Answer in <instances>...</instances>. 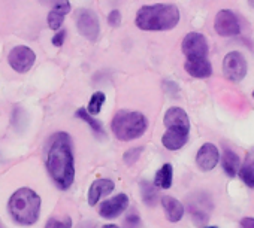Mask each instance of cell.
Returning a JSON list of instances; mask_svg holds the SVG:
<instances>
[{
  "mask_svg": "<svg viewBox=\"0 0 254 228\" xmlns=\"http://www.w3.org/2000/svg\"><path fill=\"white\" fill-rule=\"evenodd\" d=\"M47 170L57 188L64 191L72 186L75 179V163L72 142L67 133H56L51 137L47 155Z\"/></svg>",
  "mask_w": 254,
  "mask_h": 228,
  "instance_id": "1",
  "label": "cell"
},
{
  "mask_svg": "<svg viewBox=\"0 0 254 228\" xmlns=\"http://www.w3.org/2000/svg\"><path fill=\"white\" fill-rule=\"evenodd\" d=\"M180 9L171 3H156L142 6L136 12V27L144 32L172 30L180 23Z\"/></svg>",
  "mask_w": 254,
  "mask_h": 228,
  "instance_id": "2",
  "label": "cell"
},
{
  "mask_svg": "<svg viewBox=\"0 0 254 228\" xmlns=\"http://www.w3.org/2000/svg\"><path fill=\"white\" fill-rule=\"evenodd\" d=\"M8 210L17 224L26 227L33 225L41 215V197L30 188H20L11 195Z\"/></svg>",
  "mask_w": 254,
  "mask_h": 228,
  "instance_id": "3",
  "label": "cell"
},
{
  "mask_svg": "<svg viewBox=\"0 0 254 228\" xmlns=\"http://www.w3.org/2000/svg\"><path fill=\"white\" fill-rule=\"evenodd\" d=\"M148 129V120L138 110H120L112 121L111 130L114 136L121 142H130L139 139Z\"/></svg>",
  "mask_w": 254,
  "mask_h": 228,
  "instance_id": "4",
  "label": "cell"
},
{
  "mask_svg": "<svg viewBox=\"0 0 254 228\" xmlns=\"http://www.w3.org/2000/svg\"><path fill=\"white\" fill-rule=\"evenodd\" d=\"M76 29L90 42H96L100 33L97 15L91 9H79L76 12Z\"/></svg>",
  "mask_w": 254,
  "mask_h": 228,
  "instance_id": "5",
  "label": "cell"
},
{
  "mask_svg": "<svg viewBox=\"0 0 254 228\" xmlns=\"http://www.w3.org/2000/svg\"><path fill=\"white\" fill-rule=\"evenodd\" d=\"M36 61V54L32 48L26 45L14 46L8 55L9 66L18 73H27Z\"/></svg>",
  "mask_w": 254,
  "mask_h": 228,
  "instance_id": "6",
  "label": "cell"
},
{
  "mask_svg": "<svg viewBox=\"0 0 254 228\" xmlns=\"http://www.w3.org/2000/svg\"><path fill=\"white\" fill-rule=\"evenodd\" d=\"M224 76L233 82H239L247 75V60L241 52H229L223 60Z\"/></svg>",
  "mask_w": 254,
  "mask_h": 228,
  "instance_id": "7",
  "label": "cell"
},
{
  "mask_svg": "<svg viewBox=\"0 0 254 228\" xmlns=\"http://www.w3.org/2000/svg\"><path fill=\"white\" fill-rule=\"evenodd\" d=\"M183 52L187 58H202L208 55L206 38L200 33L191 32L183 39Z\"/></svg>",
  "mask_w": 254,
  "mask_h": 228,
  "instance_id": "8",
  "label": "cell"
},
{
  "mask_svg": "<svg viewBox=\"0 0 254 228\" xmlns=\"http://www.w3.org/2000/svg\"><path fill=\"white\" fill-rule=\"evenodd\" d=\"M214 29L220 36H224V38L236 36L241 32V26H239L236 15L229 9H223L217 14L215 21H214Z\"/></svg>",
  "mask_w": 254,
  "mask_h": 228,
  "instance_id": "9",
  "label": "cell"
},
{
  "mask_svg": "<svg viewBox=\"0 0 254 228\" xmlns=\"http://www.w3.org/2000/svg\"><path fill=\"white\" fill-rule=\"evenodd\" d=\"M127 207H129V197L126 194H117L108 200H105L99 207V215L106 219L118 218Z\"/></svg>",
  "mask_w": 254,
  "mask_h": 228,
  "instance_id": "10",
  "label": "cell"
},
{
  "mask_svg": "<svg viewBox=\"0 0 254 228\" xmlns=\"http://www.w3.org/2000/svg\"><path fill=\"white\" fill-rule=\"evenodd\" d=\"M218 160H220L218 149L212 143H203L196 154V164L203 172L212 170L218 164Z\"/></svg>",
  "mask_w": 254,
  "mask_h": 228,
  "instance_id": "11",
  "label": "cell"
},
{
  "mask_svg": "<svg viewBox=\"0 0 254 228\" xmlns=\"http://www.w3.org/2000/svg\"><path fill=\"white\" fill-rule=\"evenodd\" d=\"M163 123L166 129H183V130L190 132V120L187 117L186 110L181 107H177V106L169 107L165 113Z\"/></svg>",
  "mask_w": 254,
  "mask_h": 228,
  "instance_id": "12",
  "label": "cell"
},
{
  "mask_svg": "<svg viewBox=\"0 0 254 228\" xmlns=\"http://www.w3.org/2000/svg\"><path fill=\"white\" fill-rule=\"evenodd\" d=\"M189 133H190L189 130H183V129H168L162 137V143L169 151H178L187 143Z\"/></svg>",
  "mask_w": 254,
  "mask_h": 228,
  "instance_id": "13",
  "label": "cell"
},
{
  "mask_svg": "<svg viewBox=\"0 0 254 228\" xmlns=\"http://www.w3.org/2000/svg\"><path fill=\"white\" fill-rule=\"evenodd\" d=\"M115 188V183L111 181V179H97L94 181L90 188H88V204L90 206H96L97 201L103 197V195H109Z\"/></svg>",
  "mask_w": 254,
  "mask_h": 228,
  "instance_id": "14",
  "label": "cell"
},
{
  "mask_svg": "<svg viewBox=\"0 0 254 228\" xmlns=\"http://www.w3.org/2000/svg\"><path fill=\"white\" fill-rule=\"evenodd\" d=\"M186 72L197 79H205L208 76H211L212 73V66L211 63L206 60V57L202 58H187L186 64H184Z\"/></svg>",
  "mask_w": 254,
  "mask_h": 228,
  "instance_id": "15",
  "label": "cell"
},
{
  "mask_svg": "<svg viewBox=\"0 0 254 228\" xmlns=\"http://www.w3.org/2000/svg\"><path fill=\"white\" fill-rule=\"evenodd\" d=\"M162 207L165 210L166 218L171 222H178L184 216V206L181 204L180 200L171 197V195H163L162 197Z\"/></svg>",
  "mask_w": 254,
  "mask_h": 228,
  "instance_id": "16",
  "label": "cell"
},
{
  "mask_svg": "<svg viewBox=\"0 0 254 228\" xmlns=\"http://www.w3.org/2000/svg\"><path fill=\"white\" fill-rule=\"evenodd\" d=\"M172 179H174V169H172V164L166 163V164H163V166L157 170L153 183H154L157 188H160V189H169V188L172 186Z\"/></svg>",
  "mask_w": 254,
  "mask_h": 228,
  "instance_id": "17",
  "label": "cell"
},
{
  "mask_svg": "<svg viewBox=\"0 0 254 228\" xmlns=\"http://www.w3.org/2000/svg\"><path fill=\"white\" fill-rule=\"evenodd\" d=\"M221 166H223V170L227 173V176L230 178H235L239 172V166H241V160L239 157L230 151V149H226L224 154H223V160H221Z\"/></svg>",
  "mask_w": 254,
  "mask_h": 228,
  "instance_id": "18",
  "label": "cell"
},
{
  "mask_svg": "<svg viewBox=\"0 0 254 228\" xmlns=\"http://www.w3.org/2000/svg\"><path fill=\"white\" fill-rule=\"evenodd\" d=\"M139 188H141V195H142V200L147 206H156L157 200H159V191H157V186L148 181H142L139 183Z\"/></svg>",
  "mask_w": 254,
  "mask_h": 228,
  "instance_id": "19",
  "label": "cell"
},
{
  "mask_svg": "<svg viewBox=\"0 0 254 228\" xmlns=\"http://www.w3.org/2000/svg\"><path fill=\"white\" fill-rule=\"evenodd\" d=\"M76 117H78L79 120H82L85 124H88L90 129H91L96 135H99V137H103V136H105V130H103L102 123L97 121L93 115H90V113H88L84 107H81V109L76 110Z\"/></svg>",
  "mask_w": 254,
  "mask_h": 228,
  "instance_id": "20",
  "label": "cell"
},
{
  "mask_svg": "<svg viewBox=\"0 0 254 228\" xmlns=\"http://www.w3.org/2000/svg\"><path fill=\"white\" fill-rule=\"evenodd\" d=\"M105 100H106L105 92H102V91H96V92L91 95L90 101H88L87 112L90 113V115H93V117L99 115L100 110H102V106H103V103H105Z\"/></svg>",
  "mask_w": 254,
  "mask_h": 228,
  "instance_id": "21",
  "label": "cell"
},
{
  "mask_svg": "<svg viewBox=\"0 0 254 228\" xmlns=\"http://www.w3.org/2000/svg\"><path fill=\"white\" fill-rule=\"evenodd\" d=\"M238 173L247 186L254 188V166L253 164H245L244 167H239Z\"/></svg>",
  "mask_w": 254,
  "mask_h": 228,
  "instance_id": "22",
  "label": "cell"
},
{
  "mask_svg": "<svg viewBox=\"0 0 254 228\" xmlns=\"http://www.w3.org/2000/svg\"><path fill=\"white\" fill-rule=\"evenodd\" d=\"M73 222L70 219V216H64V218H51L47 221L45 228H72Z\"/></svg>",
  "mask_w": 254,
  "mask_h": 228,
  "instance_id": "23",
  "label": "cell"
},
{
  "mask_svg": "<svg viewBox=\"0 0 254 228\" xmlns=\"http://www.w3.org/2000/svg\"><path fill=\"white\" fill-rule=\"evenodd\" d=\"M142 152H144V148H142V146L130 148V149H127V151L124 152L123 160H124V163H126L127 166H132V164H135V163L139 160V157H141Z\"/></svg>",
  "mask_w": 254,
  "mask_h": 228,
  "instance_id": "24",
  "label": "cell"
},
{
  "mask_svg": "<svg viewBox=\"0 0 254 228\" xmlns=\"http://www.w3.org/2000/svg\"><path fill=\"white\" fill-rule=\"evenodd\" d=\"M63 21H64V15H62V14H59L56 11H50L48 17H47V23H48V27L51 30H56V32L60 30Z\"/></svg>",
  "mask_w": 254,
  "mask_h": 228,
  "instance_id": "25",
  "label": "cell"
},
{
  "mask_svg": "<svg viewBox=\"0 0 254 228\" xmlns=\"http://www.w3.org/2000/svg\"><path fill=\"white\" fill-rule=\"evenodd\" d=\"M51 5H53V9L51 11H56L62 15H67L70 12V3L69 0H50Z\"/></svg>",
  "mask_w": 254,
  "mask_h": 228,
  "instance_id": "26",
  "label": "cell"
},
{
  "mask_svg": "<svg viewBox=\"0 0 254 228\" xmlns=\"http://www.w3.org/2000/svg\"><path fill=\"white\" fill-rule=\"evenodd\" d=\"M126 228H139L141 227V218L138 215V212H130L124 219Z\"/></svg>",
  "mask_w": 254,
  "mask_h": 228,
  "instance_id": "27",
  "label": "cell"
},
{
  "mask_svg": "<svg viewBox=\"0 0 254 228\" xmlns=\"http://www.w3.org/2000/svg\"><path fill=\"white\" fill-rule=\"evenodd\" d=\"M108 23L112 27H118L121 24V14H120V11H117V9L111 11L109 15H108Z\"/></svg>",
  "mask_w": 254,
  "mask_h": 228,
  "instance_id": "28",
  "label": "cell"
},
{
  "mask_svg": "<svg viewBox=\"0 0 254 228\" xmlns=\"http://www.w3.org/2000/svg\"><path fill=\"white\" fill-rule=\"evenodd\" d=\"M66 38V32L64 30H59L54 36H53V45L54 46H62Z\"/></svg>",
  "mask_w": 254,
  "mask_h": 228,
  "instance_id": "29",
  "label": "cell"
},
{
  "mask_svg": "<svg viewBox=\"0 0 254 228\" xmlns=\"http://www.w3.org/2000/svg\"><path fill=\"white\" fill-rule=\"evenodd\" d=\"M241 225L242 228H254V218H242Z\"/></svg>",
  "mask_w": 254,
  "mask_h": 228,
  "instance_id": "30",
  "label": "cell"
},
{
  "mask_svg": "<svg viewBox=\"0 0 254 228\" xmlns=\"http://www.w3.org/2000/svg\"><path fill=\"white\" fill-rule=\"evenodd\" d=\"M102 228H120V227L115 225V224H106V225H103Z\"/></svg>",
  "mask_w": 254,
  "mask_h": 228,
  "instance_id": "31",
  "label": "cell"
},
{
  "mask_svg": "<svg viewBox=\"0 0 254 228\" xmlns=\"http://www.w3.org/2000/svg\"><path fill=\"white\" fill-rule=\"evenodd\" d=\"M248 2H250V5H251V6L254 8V0H248Z\"/></svg>",
  "mask_w": 254,
  "mask_h": 228,
  "instance_id": "32",
  "label": "cell"
},
{
  "mask_svg": "<svg viewBox=\"0 0 254 228\" xmlns=\"http://www.w3.org/2000/svg\"><path fill=\"white\" fill-rule=\"evenodd\" d=\"M206 228H217V227H206Z\"/></svg>",
  "mask_w": 254,
  "mask_h": 228,
  "instance_id": "33",
  "label": "cell"
},
{
  "mask_svg": "<svg viewBox=\"0 0 254 228\" xmlns=\"http://www.w3.org/2000/svg\"><path fill=\"white\" fill-rule=\"evenodd\" d=\"M253 97H254V91H253Z\"/></svg>",
  "mask_w": 254,
  "mask_h": 228,
  "instance_id": "34",
  "label": "cell"
}]
</instances>
